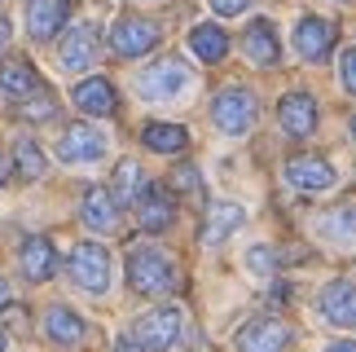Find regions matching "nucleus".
<instances>
[{"mask_svg":"<svg viewBox=\"0 0 356 352\" xmlns=\"http://www.w3.org/2000/svg\"><path fill=\"white\" fill-rule=\"evenodd\" d=\"M277 119H282V132L295 141H304L317 132V102L308 93H286L282 106H277Z\"/></svg>","mask_w":356,"mask_h":352,"instance_id":"12","label":"nucleus"},{"mask_svg":"<svg viewBox=\"0 0 356 352\" xmlns=\"http://www.w3.org/2000/svg\"><path fill=\"white\" fill-rule=\"evenodd\" d=\"M71 278L79 291L88 295H106L111 291V251L102 242H79L71 251Z\"/></svg>","mask_w":356,"mask_h":352,"instance_id":"4","label":"nucleus"},{"mask_svg":"<svg viewBox=\"0 0 356 352\" xmlns=\"http://www.w3.org/2000/svg\"><path fill=\"white\" fill-rule=\"evenodd\" d=\"M9 304V287H5V278H0V308Z\"/></svg>","mask_w":356,"mask_h":352,"instance_id":"36","label":"nucleus"},{"mask_svg":"<svg viewBox=\"0 0 356 352\" xmlns=\"http://www.w3.org/2000/svg\"><path fill=\"white\" fill-rule=\"evenodd\" d=\"M141 168L132 163H119L115 168V185H111V198H115V207H136V194H141Z\"/></svg>","mask_w":356,"mask_h":352,"instance_id":"25","label":"nucleus"},{"mask_svg":"<svg viewBox=\"0 0 356 352\" xmlns=\"http://www.w3.org/2000/svg\"><path fill=\"white\" fill-rule=\"evenodd\" d=\"M5 344H9V339H5V330H0V352H5Z\"/></svg>","mask_w":356,"mask_h":352,"instance_id":"38","label":"nucleus"},{"mask_svg":"<svg viewBox=\"0 0 356 352\" xmlns=\"http://www.w3.org/2000/svg\"><path fill=\"white\" fill-rule=\"evenodd\" d=\"M339 71H343V88H348V93H356V49H348V53H343Z\"/></svg>","mask_w":356,"mask_h":352,"instance_id":"31","label":"nucleus"},{"mask_svg":"<svg viewBox=\"0 0 356 352\" xmlns=\"http://www.w3.org/2000/svg\"><path fill=\"white\" fill-rule=\"evenodd\" d=\"M317 234L330 242L334 251H356V207L343 202V207L325 211L321 221H317Z\"/></svg>","mask_w":356,"mask_h":352,"instance_id":"15","label":"nucleus"},{"mask_svg":"<svg viewBox=\"0 0 356 352\" xmlns=\"http://www.w3.org/2000/svg\"><path fill=\"white\" fill-rule=\"evenodd\" d=\"M79 216H84V225H88V229H97V234H111L115 221H119V207H115V198L106 194V189H88V194H84V207H79Z\"/></svg>","mask_w":356,"mask_h":352,"instance_id":"23","label":"nucleus"},{"mask_svg":"<svg viewBox=\"0 0 356 352\" xmlns=\"http://www.w3.org/2000/svg\"><path fill=\"white\" fill-rule=\"evenodd\" d=\"M211 9L220 13V18H238V13L251 9V0H211Z\"/></svg>","mask_w":356,"mask_h":352,"instance_id":"30","label":"nucleus"},{"mask_svg":"<svg viewBox=\"0 0 356 352\" xmlns=\"http://www.w3.org/2000/svg\"><path fill=\"white\" fill-rule=\"evenodd\" d=\"M5 40H9V22L0 18V49H5Z\"/></svg>","mask_w":356,"mask_h":352,"instance_id":"35","label":"nucleus"},{"mask_svg":"<svg viewBox=\"0 0 356 352\" xmlns=\"http://www.w3.org/2000/svg\"><path fill=\"white\" fill-rule=\"evenodd\" d=\"M13 159H18V172L26 176V181H40V176H44V154H40V145L31 137H22L18 145H13Z\"/></svg>","mask_w":356,"mask_h":352,"instance_id":"27","label":"nucleus"},{"mask_svg":"<svg viewBox=\"0 0 356 352\" xmlns=\"http://www.w3.org/2000/svg\"><path fill=\"white\" fill-rule=\"evenodd\" d=\"M242 221H246L242 202H211L207 225H202V242H207V247H220L229 234H238V229H242Z\"/></svg>","mask_w":356,"mask_h":352,"instance_id":"19","label":"nucleus"},{"mask_svg":"<svg viewBox=\"0 0 356 352\" xmlns=\"http://www.w3.org/2000/svg\"><path fill=\"white\" fill-rule=\"evenodd\" d=\"M172 216H176V207H172V194L163 185H145L136 194V221H141L145 234H163L172 225Z\"/></svg>","mask_w":356,"mask_h":352,"instance_id":"14","label":"nucleus"},{"mask_svg":"<svg viewBox=\"0 0 356 352\" xmlns=\"http://www.w3.org/2000/svg\"><path fill=\"white\" fill-rule=\"evenodd\" d=\"M352 141H356V115H352Z\"/></svg>","mask_w":356,"mask_h":352,"instance_id":"39","label":"nucleus"},{"mask_svg":"<svg viewBox=\"0 0 356 352\" xmlns=\"http://www.w3.org/2000/svg\"><path fill=\"white\" fill-rule=\"evenodd\" d=\"M172 185L181 189V194H194V198H198V194H202V172H198L194 163H181V168L172 172Z\"/></svg>","mask_w":356,"mask_h":352,"instance_id":"28","label":"nucleus"},{"mask_svg":"<svg viewBox=\"0 0 356 352\" xmlns=\"http://www.w3.org/2000/svg\"><path fill=\"white\" fill-rule=\"evenodd\" d=\"M242 49H246V58H251L255 66H277V58H282L277 31H273V22H268V18H255L251 26H246Z\"/></svg>","mask_w":356,"mask_h":352,"instance_id":"16","label":"nucleus"},{"mask_svg":"<svg viewBox=\"0 0 356 352\" xmlns=\"http://www.w3.org/2000/svg\"><path fill=\"white\" fill-rule=\"evenodd\" d=\"M246 269L259 273V278H268L273 269H277V251H273V247H251V251H246Z\"/></svg>","mask_w":356,"mask_h":352,"instance_id":"29","label":"nucleus"},{"mask_svg":"<svg viewBox=\"0 0 356 352\" xmlns=\"http://www.w3.org/2000/svg\"><path fill=\"white\" fill-rule=\"evenodd\" d=\"M44 335H49L53 344H62V348H75V344H84L88 326H84V317H79L75 308H66V304H53L49 313H44Z\"/></svg>","mask_w":356,"mask_h":352,"instance_id":"17","label":"nucleus"},{"mask_svg":"<svg viewBox=\"0 0 356 352\" xmlns=\"http://www.w3.org/2000/svg\"><path fill=\"white\" fill-rule=\"evenodd\" d=\"M136 88H141L145 102H181L185 93L194 88V71L176 58H163L154 66H145L141 79H136Z\"/></svg>","mask_w":356,"mask_h":352,"instance_id":"2","label":"nucleus"},{"mask_svg":"<svg viewBox=\"0 0 356 352\" xmlns=\"http://www.w3.org/2000/svg\"><path fill=\"white\" fill-rule=\"evenodd\" d=\"M58 159L62 163H97V159H106V132L88 124L66 128V137L58 141Z\"/></svg>","mask_w":356,"mask_h":352,"instance_id":"11","label":"nucleus"},{"mask_svg":"<svg viewBox=\"0 0 356 352\" xmlns=\"http://www.w3.org/2000/svg\"><path fill=\"white\" fill-rule=\"evenodd\" d=\"M211 119H216V128L225 132V137H246L255 124V97H251V88H220L216 93V102H211Z\"/></svg>","mask_w":356,"mask_h":352,"instance_id":"3","label":"nucleus"},{"mask_svg":"<svg viewBox=\"0 0 356 352\" xmlns=\"http://www.w3.org/2000/svg\"><path fill=\"white\" fill-rule=\"evenodd\" d=\"M317 308H321V317L330 321V326L356 330V282L352 278H334L330 287H321Z\"/></svg>","mask_w":356,"mask_h":352,"instance_id":"6","label":"nucleus"},{"mask_svg":"<svg viewBox=\"0 0 356 352\" xmlns=\"http://www.w3.org/2000/svg\"><path fill=\"white\" fill-rule=\"evenodd\" d=\"M189 53H194L198 62H225V53H229V35H225V26H216V22H198L194 31H189Z\"/></svg>","mask_w":356,"mask_h":352,"instance_id":"22","label":"nucleus"},{"mask_svg":"<svg viewBox=\"0 0 356 352\" xmlns=\"http://www.w3.org/2000/svg\"><path fill=\"white\" fill-rule=\"evenodd\" d=\"M35 88V71L26 62H5L0 66V93L5 97H26Z\"/></svg>","mask_w":356,"mask_h":352,"instance_id":"26","label":"nucleus"},{"mask_svg":"<svg viewBox=\"0 0 356 352\" xmlns=\"http://www.w3.org/2000/svg\"><path fill=\"white\" fill-rule=\"evenodd\" d=\"M334 22H325V18H299V26H295V53L304 62H325L330 58V49H334Z\"/></svg>","mask_w":356,"mask_h":352,"instance_id":"10","label":"nucleus"},{"mask_svg":"<svg viewBox=\"0 0 356 352\" xmlns=\"http://www.w3.org/2000/svg\"><path fill=\"white\" fill-rule=\"evenodd\" d=\"M22 115H26V119H49V115H53V102H49V97H35V102L22 106Z\"/></svg>","mask_w":356,"mask_h":352,"instance_id":"32","label":"nucleus"},{"mask_svg":"<svg viewBox=\"0 0 356 352\" xmlns=\"http://www.w3.org/2000/svg\"><path fill=\"white\" fill-rule=\"evenodd\" d=\"M75 106L84 115H97V119H106V115H115V84L111 79H102V75H92V79H84V84L75 88Z\"/></svg>","mask_w":356,"mask_h":352,"instance_id":"21","label":"nucleus"},{"mask_svg":"<svg viewBox=\"0 0 356 352\" xmlns=\"http://www.w3.org/2000/svg\"><path fill=\"white\" fill-rule=\"evenodd\" d=\"M92 62H97V26L79 22V26H71V35L62 40L58 66H62V71H88Z\"/></svg>","mask_w":356,"mask_h":352,"instance_id":"13","label":"nucleus"},{"mask_svg":"<svg viewBox=\"0 0 356 352\" xmlns=\"http://www.w3.org/2000/svg\"><path fill=\"white\" fill-rule=\"evenodd\" d=\"M176 339H181V308H149V313L136 321V344H141L145 352L149 348H172Z\"/></svg>","mask_w":356,"mask_h":352,"instance_id":"5","label":"nucleus"},{"mask_svg":"<svg viewBox=\"0 0 356 352\" xmlns=\"http://www.w3.org/2000/svg\"><path fill=\"white\" fill-rule=\"evenodd\" d=\"M66 9H71L66 0H31L26 5V31L35 40H53L66 22Z\"/></svg>","mask_w":356,"mask_h":352,"instance_id":"18","label":"nucleus"},{"mask_svg":"<svg viewBox=\"0 0 356 352\" xmlns=\"http://www.w3.org/2000/svg\"><path fill=\"white\" fill-rule=\"evenodd\" d=\"M115 352H145V348L136 344V339H119V344H115Z\"/></svg>","mask_w":356,"mask_h":352,"instance_id":"33","label":"nucleus"},{"mask_svg":"<svg viewBox=\"0 0 356 352\" xmlns=\"http://www.w3.org/2000/svg\"><path fill=\"white\" fill-rule=\"evenodd\" d=\"M325 352H356V339H339V344H330Z\"/></svg>","mask_w":356,"mask_h":352,"instance_id":"34","label":"nucleus"},{"mask_svg":"<svg viewBox=\"0 0 356 352\" xmlns=\"http://www.w3.org/2000/svg\"><path fill=\"white\" fill-rule=\"evenodd\" d=\"M159 45V26L145 22V18H119L111 26V49L115 58H141Z\"/></svg>","mask_w":356,"mask_h":352,"instance_id":"7","label":"nucleus"},{"mask_svg":"<svg viewBox=\"0 0 356 352\" xmlns=\"http://www.w3.org/2000/svg\"><path fill=\"white\" fill-rule=\"evenodd\" d=\"M141 141H145L154 154H181L185 145H189V132H185L181 124H149V128L141 132Z\"/></svg>","mask_w":356,"mask_h":352,"instance_id":"24","label":"nucleus"},{"mask_svg":"<svg viewBox=\"0 0 356 352\" xmlns=\"http://www.w3.org/2000/svg\"><path fill=\"white\" fill-rule=\"evenodd\" d=\"M128 282L136 295H168L176 291V264L154 247H132L128 251Z\"/></svg>","mask_w":356,"mask_h":352,"instance_id":"1","label":"nucleus"},{"mask_svg":"<svg viewBox=\"0 0 356 352\" xmlns=\"http://www.w3.org/2000/svg\"><path fill=\"white\" fill-rule=\"evenodd\" d=\"M9 181V163H5V159H0V185H5Z\"/></svg>","mask_w":356,"mask_h":352,"instance_id":"37","label":"nucleus"},{"mask_svg":"<svg viewBox=\"0 0 356 352\" xmlns=\"http://www.w3.org/2000/svg\"><path fill=\"white\" fill-rule=\"evenodd\" d=\"M18 260H22V273L31 282H49L53 273H58V251H53L49 238H26Z\"/></svg>","mask_w":356,"mask_h":352,"instance_id":"20","label":"nucleus"},{"mask_svg":"<svg viewBox=\"0 0 356 352\" xmlns=\"http://www.w3.org/2000/svg\"><path fill=\"white\" fill-rule=\"evenodd\" d=\"M291 344V326L277 317H255L238 330V352H286Z\"/></svg>","mask_w":356,"mask_h":352,"instance_id":"9","label":"nucleus"},{"mask_svg":"<svg viewBox=\"0 0 356 352\" xmlns=\"http://www.w3.org/2000/svg\"><path fill=\"white\" fill-rule=\"evenodd\" d=\"M286 181H291L295 189L321 194V189L339 185V172L330 168V159H321V154H295L291 163H286Z\"/></svg>","mask_w":356,"mask_h":352,"instance_id":"8","label":"nucleus"}]
</instances>
